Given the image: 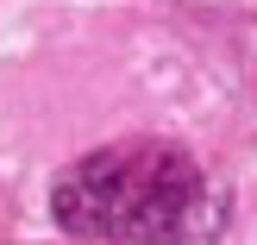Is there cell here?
<instances>
[{"instance_id": "obj_1", "label": "cell", "mask_w": 257, "mask_h": 245, "mask_svg": "<svg viewBox=\"0 0 257 245\" xmlns=\"http://www.w3.org/2000/svg\"><path fill=\"white\" fill-rule=\"evenodd\" d=\"M50 214L82 245H213L226 201L188 151L132 138L69 164L50 189Z\"/></svg>"}]
</instances>
